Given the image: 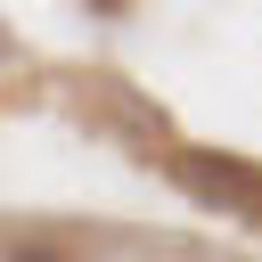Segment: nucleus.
Listing matches in <instances>:
<instances>
[{
	"label": "nucleus",
	"mask_w": 262,
	"mask_h": 262,
	"mask_svg": "<svg viewBox=\"0 0 262 262\" xmlns=\"http://www.w3.org/2000/svg\"><path fill=\"white\" fill-rule=\"evenodd\" d=\"M172 180H180L196 205H213V213H254V221H262V164H246V156L180 147V156H172Z\"/></svg>",
	"instance_id": "f257e3e1"
},
{
	"label": "nucleus",
	"mask_w": 262,
	"mask_h": 262,
	"mask_svg": "<svg viewBox=\"0 0 262 262\" xmlns=\"http://www.w3.org/2000/svg\"><path fill=\"white\" fill-rule=\"evenodd\" d=\"M8 262H66V254H57V246H41V237H16V246H8Z\"/></svg>",
	"instance_id": "f03ea898"
},
{
	"label": "nucleus",
	"mask_w": 262,
	"mask_h": 262,
	"mask_svg": "<svg viewBox=\"0 0 262 262\" xmlns=\"http://www.w3.org/2000/svg\"><path fill=\"white\" fill-rule=\"evenodd\" d=\"M0 49H8V33H0Z\"/></svg>",
	"instance_id": "7ed1b4c3"
}]
</instances>
